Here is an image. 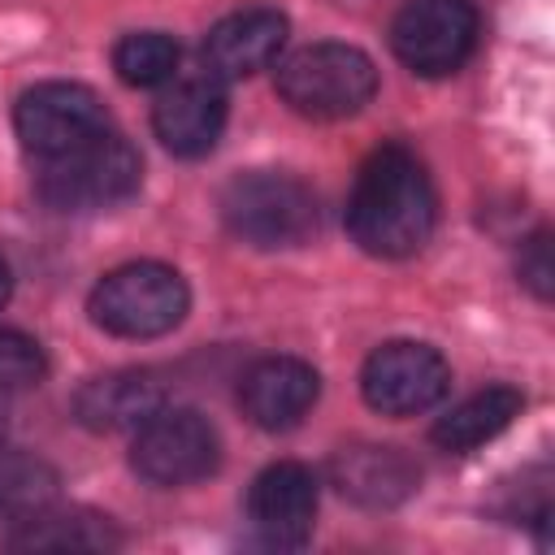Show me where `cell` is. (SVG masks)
Wrapping results in <instances>:
<instances>
[{
    "instance_id": "6da1fadb",
    "label": "cell",
    "mask_w": 555,
    "mask_h": 555,
    "mask_svg": "<svg viewBox=\"0 0 555 555\" xmlns=\"http://www.w3.org/2000/svg\"><path fill=\"white\" fill-rule=\"evenodd\" d=\"M434 221L438 195L425 165L403 143L377 147L360 165L347 199V234L356 247L377 260H403L429 243Z\"/></svg>"
},
{
    "instance_id": "7a4b0ae2",
    "label": "cell",
    "mask_w": 555,
    "mask_h": 555,
    "mask_svg": "<svg viewBox=\"0 0 555 555\" xmlns=\"http://www.w3.org/2000/svg\"><path fill=\"white\" fill-rule=\"evenodd\" d=\"M221 221L225 230L260 251L273 247H304L317 234V195L295 173L278 169H247L221 186Z\"/></svg>"
},
{
    "instance_id": "3957f363",
    "label": "cell",
    "mask_w": 555,
    "mask_h": 555,
    "mask_svg": "<svg viewBox=\"0 0 555 555\" xmlns=\"http://www.w3.org/2000/svg\"><path fill=\"white\" fill-rule=\"evenodd\" d=\"M273 82L291 113L308 121H338L356 117L377 95V65L369 52L325 39L278 61Z\"/></svg>"
},
{
    "instance_id": "277c9868",
    "label": "cell",
    "mask_w": 555,
    "mask_h": 555,
    "mask_svg": "<svg viewBox=\"0 0 555 555\" xmlns=\"http://www.w3.org/2000/svg\"><path fill=\"white\" fill-rule=\"evenodd\" d=\"M143 182V160L117 130L95 134L91 143L39 160L35 191L56 212H100L113 204H126Z\"/></svg>"
},
{
    "instance_id": "5b68a950",
    "label": "cell",
    "mask_w": 555,
    "mask_h": 555,
    "mask_svg": "<svg viewBox=\"0 0 555 555\" xmlns=\"http://www.w3.org/2000/svg\"><path fill=\"white\" fill-rule=\"evenodd\" d=\"M191 291L178 269L160 260H134L104 273L87 299L91 321L113 338H160L182 325Z\"/></svg>"
},
{
    "instance_id": "8992f818",
    "label": "cell",
    "mask_w": 555,
    "mask_h": 555,
    "mask_svg": "<svg viewBox=\"0 0 555 555\" xmlns=\"http://www.w3.org/2000/svg\"><path fill=\"white\" fill-rule=\"evenodd\" d=\"M217 464H221V438L208 425V416H199L195 408L165 403L156 416H147L134 429L130 468L160 490L195 486V481L212 477Z\"/></svg>"
},
{
    "instance_id": "52a82bcc",
    "label": "cell",
    "mask_w": 555,
    "mask_h": 555,
    "mask_svg": "<svg viewBox=\"0 0 555 555\" xmlns=\"http://www.w3.org/2000/svg\"><path fill=\"white\" fill-rule=\"evenodd\" d=\"M481 35V17L473 0H408L390 22L395 56L421 78L455 74Z\"/></svg>"
},
{
    "instance_id": "ba28073f",
    "label": "cell",
    "mask_w": 555,
    "mask_h": 555,
    "mask_svg": "<svg viewBox=\"0 0 555 555\" xmlns=\"http://www.w3.org/2000/svg\"><path fill=\"white\" fill-rule=\"evenodd\" d=\"M13 126H17L22 147L35 160L65 156V152L91 143L95 134L113 130L104 100L82 82H35L30 91H22V100L13 108Z\"/></svg>"
},
{
    "instance_id": "9c48e42d",
    "label": "cell",
    "mask_w": 555,
    "mask_h": 555,
    "mask_svg": "<svg viewBox=\"0 0 555 555\" xmlns=\"http://www.w3.org/2000/svg\"><path fill=\"white\" fill-rule=\"evenodd\" d=\"M360 390L364 403L382 416H416L442 403V395L451 390V369L429 343L390 338L364 360Z\"/></svg>"
},
{
    "instance_id": "30bf717a",
    "label": "cell",
    "mask_w": 555,
    "mask_h": 555,
    "mask_svg": "<svg viewBox=\"0 0 555 555\" xmlns=\"http://www.w3.org/2000/svg\"><path fill=\"white\" fill-rule=\"evenodd\" d=\"M152 130L173 156H208L225 130V82L204 74H173L152 104Z\"/></svg>"
},
{
    "instance_id": "8fae6325",
    "label": "cell",
    "mask_w": 555,
    "mask_h": 555,
    "mask_svg": "<svg viewBox=\"0 0 555 555\" xmlns=\"http://www.w3.org/2000/svg\"><path fill=\"white\" fill-rule=\"evenodd\" d=\"M317 395H321V373L295 356H264L238 382L243 416L269 434L295 429L312 412Z\"/></svg>"
},
{
    "instance_id": "7c38bea8",
    "label": "cell",
    "mask_w": 555,
    "mask_h": 555,
    "mask_svg": "<svg viewBox=\"0 0 555 555\" xmlns=\"http://www.w3.org/2000/svg\"><path fill=\"white\" fill-rule=\"evenodd\" d=\"M247 516L269 546H304L317 520V477L299 460L269 464L247 494Z\"/></svg>"
},
{
    "instance_id": "4fadbf2b",
    "label": "cell",
    "mask_w": 555,
    "mask_h": 555,
    "mask_svg": "<svg viewBox=\"0 0 555 555\" xmlns=\"http://www.w3.org/2000/svg\"><path fill=\"white\" fill-rule=\"evenodd\" d=\"M330 481L360 507H399L416 494L421 468L408 451L386 442H347L330 455Z\"/></svg>"
},
{
    "instance_id": "5bb4252c",
    "label": "cell",
    "mask_w": 555,
    "mask_h": 555,
    "mask_svg": "<svg viewBox=\"0 0 555 555\" xmlns=\"http://www.w3.org/2000/svg\"><path fill=\"white\" fill-rule=\"evenodd\" d=\"M286 13L278 9H238L230 17H221L208 39H204V69L221 82H238V78H251L260 69H269L286 43Z\"/></svg>"
},
{
    "instance_id": "9a60e30c",
    "label": "cell",
    "mask_w": 555,
    "mask_h": 555,
    "mask_svg": "<svg viewBox=\"0 0 555 555\" xmlns=\"http://www.w3.org/2000/svg\"><path fill=\"white\" fill-rule=\"evenodd\" d=\"M165 403H169V390L152 369H113L78 386L74 416L91 434H117V429H139Z\"/></svg>"
},
{
    "instance_id": "2e32d148",
    "label": "cell",
    "mask_w": 555,
    "mask_h": 555,
    "mask_svg": "<svg viewBox=\"0 0 555 555\" xmlns=\"http://www.w3.org/2000/svg\"><path fill=\"white\" fill-rule=\"evenodd\" d=\"M13 525L17 529L9 533V546L17 551H117L121 546V529L91 507L48 503Z\"/></svg>"
},
{
    "instance_id": "e0dca14e",
    "label": "cell",
    "mask_w": 555,
    "mask_h": 555,
    "mask_svg": "<svg viewBox=\"0 0 555 555\" xmlns=\"http://www.w3.org/2000/svg\"><path fill=\"white\" fill-rule=\"evenodd\" d=\"M525 408V395L516 386H486L477 395H468L464 403H455L447 416H438V425L429 429V438L442 447V451H477L486 447L490 438H499Z\"/></svg>"
},
{
    "instance_id": "ac0fdd59",
    "label": "cell",
    "mask_w": 555,
    "mask_h": 555,
    "mask_svg": "<svg viewBox=\"0 0 555 555\" xmlns=\"http://www.w3.org/2000/svg\"><path fill=\"white\" fill-rule=\"evenodd\" d=\"M56 468L26 451H0V516L22 520L48 503H56Z\"/></svg>"
},
{
    "instance_id": "d6986e66",
    "label": "cell",
    "mask_w": 555,
    "mask_h": 555,
    "mask_svg": "<svg viewBox=\"0 0 555 555\" xmlns=\"http://www.w3.org/2000/svg\"><path fill=\"white\" fill-rule=\"evenodd\" d=\"M178 43L165 30H134L117 39L113 48V69L126 87H165L178 74Z\"/></svg>"
},
{
    "instance_id": "ffe728a7",
    "label": "cell",
    "mask_w": 555,
    "mask_h": 555,
    "mask_svg": "<svg viewBox=\"0 0 555 555\" xmlns=\"http://www.w3.org/2000/svg\"><path fill=\"white\" fill-rule=\"evenodd\" d=\"M43 377H48L43 347L22 330L0 325V390H30Z\"/></svg>"
},
{
    "instance_id": "44dd1931",
    "label": "cell",
    "mask_w": 555,
    "mask_h": 555,
    "mask_svg": "<svg viewBox=\"0 0 555 555\" xmlns=\"http://www.w3.org/2000/svg\"><path fill=\"white\" fill-rule=\"evenodd\" d=\"M516 278L538 295V299H551L555 291V264H551V234L538 230L520 243V256H516Z\"/></svg>"
},
{
    "instance_id": "7402d4cb",
    "label": "cell",
    "mask_w": 555,
    "mask_h": 555,
    "mask_svg": "<svg viewBox=\"0 0 555 555\" xmlns=\"http://www.w3.org/2000/svg\"><path fill=\"white\" fill-rule=\"evenodd\" d=\"M9 291H13V273H9V260L0 256V308L9 304Z\"/></svg>"
},
{
    "instance_id": "603a6c76",
    "label": "cell",
    "mask_w": 555,
    "mask_h": 555,
    "mask_svg": "<svg viewBox=\"0 0 555 555\" xmlns=\"http://www.w3.org/2000/svg\"><path fill=\"white\" fill-rule=\"evenodd\" d=\"M0 442H4V408H0Z\"/></svg>"
}]
</instances>
